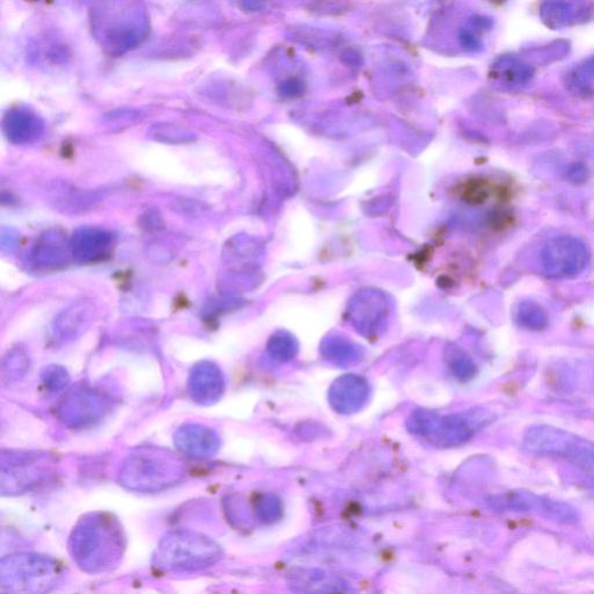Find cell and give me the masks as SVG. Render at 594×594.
<instances>
[{
  "label": "cell",
  "instance_id": "1",
  "mask_svg": "<svg viewBox=\"0 0 594 594\" xmlns=\"http://www.w3.org/2000/svg\"><path fill=\"white\" fill-rule=\"evenodd\" d=\"M123 549L122 528L117 519L105 513L89 514L70 535L72 559L90 574L111 570L120 561Z\"/></svg>",
  "mask_w": 594,
  "mask_h": 594
},
{
  "label": "cell",
  "instance_id": "2",
  "mask_svg": "<svg viewBox=\"0 0 594 594\" xmlns=\"http://www.w3.org/2000/svg\"><path fill=\"white\" fill-rule=\"evenodd\" d=\"M94 21L101 46L112 55L139 46L149 30L147 14L139 0H104Z\"/></svg>",
  "mask_w": 594,
  "mask_h": 594
},
{
  "label": "cell",
  "instance_id": "3",
  "mask_svg": "<svg viewBox=\"0 0 594 594\" xmlns=\"http://www.w3.org/2000/svg\"><path fill=\"white\" fill-rule=\"evenodd\" d=\"M222 548L209 536L179 530L166 534L156 549L154 565L173 574L204 570L222 559Z\"/></svg>",
  "mask_w": 594,
  "mask_h": 594
},
{
  "label": "cell",
  "instance_id": "4",
  "mask_svg": "<svg viewBox=\"0 0 594 594\" xmlns=\"http://www.w3.org/2000/svg\"><path fill=\"white\" fill-rule=\"evenodd\" d=\"M184 477L176 455L157 448H141L122 463L119 482L137 492H157L173 487Z\"/></svg>",
  "mask_w": 594,
  "mask_h": 594
},
{
  "label": "cell",
  "instance_id": "5",
  "mask_svg": "<svg viewBox=\"0 0 594 594\" xmlns=\"http://www.w3.org/2000/svg\"><path fill=\"white\" fill-rule=\"evenodd\" d=\"M63 577L62 565L39 554H13L0 563V590L6 593H45Z\"/></svg>",
  "mask_w": 594,
  "mask_h": 594
},
{
  "label": "cell",
  "instance_id": "6",
  "mask_svg": "<svg viewBox=\"0 0 594 594\" xmlns=\"http://www.w3.org/2000/svg\"><path fill=\"white\" fill-rule=\"evenodd\" d=\"M590 259L588 245L574 236L550 239L541 252L543 272L552 279L577 277L588 267Z\"/></svg>",
  "mask_w": 594,
  "mask_h": 594
},
{
  "label": "cell",
  "instance_id": "7",
  "mask_svg": "<svg viewBox=\"0 0 594 594\" xmlns=\"http://www.w3.org/2000/svg\"><path fill=\"white\" fill-rule=\"evenodd\" d=\"M45 456L32 454L3 455L2 491L3 494H18L40 483L45 477Z\"/></svg>",
  "mask_w": 594,
  "mask_h": 594
},
{
  "label": "cell",
  "instance_id": "8",
  "mask_svg": "<svg viewBox=\"0 0 594 594\" xmlns=\"http://www.w3.org/2000/svg\"><path fill=\"white\" fill-rule=\"evenodd\" d=\"M72 257L81 264L103 262L110 257L114 237L99 228H81L70 239Z\"/></svg>",
  "mask_w": 594,
  "mask_h": 594
},
{
  "label": "cell",
  "instance_id": "9",
  "mask_svg": "<svg viewBox=\"0 0 594 594\" xmlns=\"http://www.w3.org/2000/svg\"><path fill=\"white\" fill-rule=\"evenodd\" d=\"M224 391V378L219 366L212 361H201L195 365L188 378V393L194 402L213 405L220 400Z\"/></svg>",
  "mask_w": 594,
  "mask_h": 594
},
{
  "label": "cell",
  "instance_id": "10",
  "mask_svg": "<svg viewBox=\"0 0 594 594\" xmlns=\"http://www.w3.org/2000/svg\"><path fill=\"white\" fill-rule=\"evenodd\" d=\"M179 451L194 459L212 458L220 448L219 434L210 427L200 424L181 426L175 434Z\"/></svg>",
  "mask_w": 594,
  "mask_h": 594
},
{
  "label": "cell",
  "instance_id": "11",
  "mask_svg": "<svg viewBox=\"0 0 594 594\" xmlns=\"http://www.w3.org/2000/svg\"><path fill=\"white\" fill-rule=\"evenodd\" d=\"M31 256L35 266L57 270L67 265L72 256L70 239L61 230L46 231L36 241Z\"/></svg>",
  "mask_w": 594,
  "mask_h": 594
},
{
  "label": "cell",
  "instance_id": "12",
  "mask_svg": "<svg viewBox=\"0 0 594 594\" xmlns=\"http://www.w3.org/2000/svg\"><path fill=\"white\" fill-rule=\"evenodd\" d=\"M96 308L88 300L77 301L65 308L55 318L53 338L56 343H67L81 336L90 327Z\"/></svg>",
  "mask_w": 594,
  "mask_h": 594
},
{
  "label": "cell",
  "instance_id": "13",
  "mask_svg": "<svg viewBox=\"0 0 594 594\" xmlns=\"http://www.w3.org/2000/svg\"><path fill=\"white\" fill-rule=\"evenodd\" d=\"M103 411L101 398L93 391L82 389L65 398L60 407V416L64 423L83 426L96 422Z\"/></svg>",
  "mask_w": 594,
  "mask_h": 594
},
{
  "label": "cell",
  "instance_id": "14",
  "mask_svg": "<svg viewBox=\"0 0 594 594\" xmlns=\"http://www.w3.org/2000/svg\"><path fill=\"white\" fill-rule=\"evenodd\" d=\"M554 456L562 458L575 466L579 472L594 481V443L591 440L564 431Z\"/></svg>",
  "mask_w": 594,
  "mask_h": 594
},
{
  "label": "cell",
  "instance_id": "15",
  "mask_svg": "<svg viewBox=\"0 0 594 594\" xmlns=\"http://www.w3.org/2000/svg\"><path fill=\"white\" fill-rule=\"evenodd\" d=\"M4 133L14 144H30L40 139L43 133V122L31 111L12 110L5 115Z\"/></svg>",
  "mask_w": 594,
  "mask_h": 594
},
{
  "label": "cell",
  "instance_id": "16",
  "mask_svg": "<svg viewBox=\"0 0 594 594\" xmlns=\"http://www.w3.org/2000/svg\"><path fill=\"white\" fill-rule=\"evenodd\" d=\"M583 0H545L541 5V18L553 30H561L584 17Z\"/></svg>",
  "mask_w": 594,
  "mask_h": 594
},
{
  "label": "cell",
  "instance_id": "17",
  "mask_svg": "<svg viewBox=\"0 0 594 594\" xmlns=\"http://www.w3.org/2000/svg\"><path fill=\"white\" fill-rule=\"evenodd\" d=\"M533 76V68L520 56H504L496 63L495 77L505 90H523L532 82Z\"/></svg>",
  "mask_w": 594,
  "mask_h": 594
},
{
  "label": "cell",
  "instance_id": "18",
  "mask_svg": "<svg viewBox=\"0 0 594 594\" xmlns=\"http://www.w3.org/2000/svg\"><path fill=\"white\" fill-rule=\"evenodd\" d=\"M553 499L535 495L534 492L516 490L498 496L495 504L498 509L516 513H533L549 519Z\"/></svg>",
  "mask_w": 594,
  "mask_h": 594
},
{
  "label": "cell",
  "instance_id": "19",
  "mask_svg": "<svg viewBox=\"0 0 594 594\" xmlns=\"http://www.w3.org/2000/svg\"><path fill=\"white\" fill-rule=\"evenodd\" d=\"M516 321L520 328L541 331L548 327V315L538 303L532 301L521 302L516 311Z\"/></svg>",
  "mask_w": 594,
  "mask_h": 594
},
{
  "label": "cell",
  "instance_id": "20",
  "mask_svg": "<svg viewBox=\"0 0 594 594\" xmlns=\"http://www.w3.org/2000/svg\"><path fill=\"white\" fill-rule=\"evenodd\" d=\"M149 135L152 140L165 144H185L197 139L193 133L171 123H157L150 128Z\"/></svg>",
  "mask_w": 594,
  "mask_h": 594
},
{
  "label": "cell",
  "instance_id": "21",
  "mask_svg": "<svg viewBox=\"0 0 594 594\" xmlns=\"http://www.w3.org/2000/svg\"><path fill=\"white\" fill-rule=\"evenodd\" d=\"M30 368V358L20 347L13 349L4 359L3 374L10 379H20Z\"/></svg>",
  "mask_w": 594,
  "mask_h": 594
},
{
  "label": "cell",
  "instance_id": "22",
  "mask_svg": "<svg viewBox=\"0 0 594 594\" xmlns=\"http://www.w3.org/2000/svg\"><path fill=\"white\" fill-rule=\"evenodd\" d=\"M41 380L43 386L50 393H60L69 383V375L64 368L60 366H49L42 372Z\"/></svg>",
  "mask_w": 594,
  "mask_h": 594
},
{
  "label": "cell",
  "instance_id": "23",
  "mask_svg": "<svg viewBox=\"0 0 594 594\" xmlns=\"http://www.w3.org/2000/svg\"><path fill=\"white\" fill-rule=\"evenodd\" d=\"M141 224L143 229L149 231L158 230L163 227V220L159 213L151 210V212H147L141 217Z\"/></svg>",
  "mask_w": 594,
  "mask_h": 594
},
{
  "label": "cell",
  "instance_id": "24",
  "mask_svg": "<svg viewBox=\"0 0 594 594\" xmlns=\"http://www.w3.org/2000/svg\"><path fill=\"white\" fill-rule=\"evenodd\" d=\"M568 175L572 181H583L586 176V169L582 164H575L571 166Z\"/></svg>",
  "mask_w": 594,
  "mask_h": 594
},
{
  "label": "cell",
  "instance_id": "25",
  "mask_svg": "<svg viewBox=\"0 0 594 594\" xmlns=\"http://www.w3.org/2000/svg\"><path fill=\"white\" fill-rule=\"evenodd\" d=\"M10 238H7V235L2 231V245L3 248H7L11 250L17 244V235H13V231L9 230Z\"/></svg>",
  "mask_w": 594,
  "mask_h": 594
}]
</instances>
